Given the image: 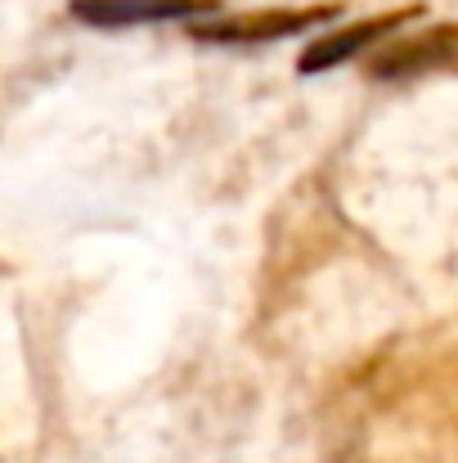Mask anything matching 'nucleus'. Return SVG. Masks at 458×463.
I'll return each mask as SVG.
<instances>
[{
	"label": "nucleus",
	"mask_w": 458,
	"mask_h": 463,
	"mask_svg": "<svg viewBox=\"0 0 458 463\" xmlns=\"http://www.w3.org/2000/svg\"><path fill=\"white\" fill-rule=\"evenodd\" d=\"M441 59H458V32H436V36H423L396 54H387L382 72H409V68H423V63H441Z\"/></svg>",
	"instance_id": "obj_4"
},
{
	"label": "nucleus",
	"mask_w": 458,
	"mask_h": 463,
	"mask_svg": "<svg viewBox=\"0 0 458 463\" xmlns=\"http://www.w3.org/2000/svg\"><path fill=\"white\" fill-rule=\"evenodd\" d=\"M332 9H297V14H252V18H225V23H211V27H198L202 41H229V45H257V41H279V36H293L302 32L305 23H319L328 18Z\"/></svg>",
	"instance_id": "obj_2"
},
{
	"label": "nucleus",
	"mask_w": 458,
	"mask_h": 463,
	"mask_svg": "<svg viewBox=\"0 0 458 463\" xmlns=\"http://www.w3.org/2000/svg\"><path fill=\"white\" fill-rule=\"evenodd\" d=\"M396 23H400V18H369V23H351V27H341V32H332V36L314 41V45L302 54V72L337 68V63L355 59V54H360V50H369L378 36H387Z\"/></svg>",
	"instance_id": "obj_3"
},
{
	"label": "nucleus",
	"mask_w": 458,
	"mask_h": 463,
	"mask_svg": "<svg viewBox=\"0 0 458 463\" xmlns=\"http://www.w3.org/2000/svg\"><path fill=\"white\" fill-rule=\"evenodd\" d=\"M211 9L207 0H77V18L95 27H126V23H162V18H189Z\"/></svg>",
	"instance_id": "obj_1"
}]
</instances>
